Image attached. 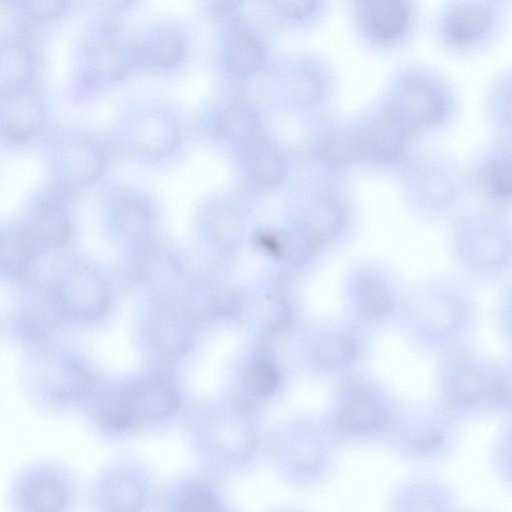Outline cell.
<instances>
[{
    "label": "cell",
    "mask_w": 512,
    "mask_h": 512,
    "mask_svg": "<svg viewBox=\"0 0 512 512\" xmlns=\"http://www.w3.org/2000/svg\"><path fill=\"white\" fill-rule=\"evenodd\" d=\"M257 312L261 324L272 332H278L286 328L291 318L288 302L277 294L264 296L260 300Z\"/></svg>",
    "instance_id": "45"
},
{
    "label": "cell",
    "mask_w": 512,
    "mask_h": 512,
    "mask_svg": "<svg viewBox=\"0 0 512 512\" xmlns=\"http://www.w3.org/2000/svg\"><path fill=\"white\" fill-rule=\"evenodd\" d=\"M19 500L26 510L57 511L66 503V491L59 480L49 476H36L24 484Z\"/></svg>",
    "instance_id": "27"
},
{
    "label": "cell",
    "mask_w": 512,
    "mask_h": 512,
    "mask_svg": "<svg viewBox=\"0 0 512 512\" xmlns=\"http://www.w3.org/2000/svg\"><path fill=\"white\" fill-rule=\"evenodd\" d=\"M128 66V57L120 47L110 42L94 46L87 58V68L91 77L106 82L123 78Z\"/></svg>",
    "instance_id": "33"
},
{
    "label": "cell",
    "mask_w": 512,
    "mask_h": 512,
    "mask_svg": "<svg viewBox=\"0 0 512 512\" xmlns=\"http://www.w3.org/2000/svg\"><path fill=\"white\" fill-rule=\"evenodd\" d=\"M488 451V466L494 480L512 493V418L502 420Z\"/></svg>",
    "instance_id": "31"
},
{
    "label": "cell",
    "mask_w": 512,
    "mask_h": 512,
    "mask_svg": "<svg viewBox=\"0 0 512 512\" xmlns=\"http://www.w3.org/2000/svg\"><path fill=\"white\" fill-rule=\"evenodd\" d=\"M43 117L41 100L26 87L3 94L1 130L9 140H29L39 130Z\"/></svg>",
    "instance_id": "15"
},
{
    "label": "cell",
    "mask_w": 512,
    "mask_h": 512,
    "mask_svg": "<svg viewBox=\"0 0 512 512\" xmlns=\"http://www.w3.org/2000/svg\"><path fill=\"white\" fill-rule=\"evenodd\" d=\"M101 6L110 12H122L131 7L134 0H99Z\"/></svg>",
    "instance_id": "50"
},
{
    "label": "cell",
    "mask_w": 512,
    "mask_h": 512,
    "mask_svg": "<svg viewBox=\"0 0 512 512\" xmlns=\"http://www.w3.org/2000/svg\"><path fill=\"white\" fill-rule=\"evenodd\" d=\"M411 135L385 111L384 116L372 126L367 140L362 143L365 153L378 161L392 163L403 155Z\"/></svg>",
    "instance_id": "23"
},
{
    "label": "cell",
    "mask_w": 512,
    "mask_h": 512,
    "mask_svg": "<svg viewBox=\"0 0 512 512\" xmlns=\"http://www.w3.org/2000/svg\"><path fill=\"white\" fill-rule=\"evenodd\" d=\"M174 509L181 511H216L219 503L213 492L205 485L193 484L184 488L174 502Z\"/></svg>",
    "instance_id": "46"
},
{
    "label": "cell",
    "mask_w": 512,
    "mask_h": 512,
    "mask_svg": "<svg viewBox=\"0 0 512 512\" xmlns=\"http://www.w3.org/2000/svg\"><path fill=\"white\" fill-rule=\"evenodd\" d=\"M98 417L102 424L116 432L126 431L139 421L131 408L125 389L101 401Z\"/></svg>",
    "instance_id": "39"
},
{
    "label": "cell",
    "mask_w": 512,
    "mask_h": 512,
    "mask_svg": "<svg viewBox=\"0 0 512 512\" xmlns=\"http://www.w3.org/2000/svg\"><path fill=\"white\" fill-rule=\"evenodd\" d=\"M188 314L200 315L203 318H224L237 314L241 307L238 293L226 286H217L206 291L200 300L197 296L188 297L184 301Z\"/></svg>",
    "instance_id": "28"
},
{
    "label": "cell",
    "mask_w": 512,
    "mask_h": 512,
    "mask_svg": "<svg viewBox=\"0 0 512 512\" xmlns=\"http://www.w3.org/2000/svg\"><path fill=\"white\" fill-rule=\"evenodd\" d=\"M19 227L38 252L62 246L71 234L65 206L59 199L51 197L33 205Z\"/></svg>",
    "instance_id": "13"
},
{
    "label": "cell",
    "mask_w": 512,
    "mask_h": 512,
    "mask_svg": "<svg viewBox=\"0 0 512 512\" xmlns=\"http://www.w3.org/2000/svg\"><path fill=\"white\" fill-rule=\"evenodd\" d=\"M482 112L495 136L512 138V64L503 66L488 80Z\"/></svg>",
    "instance_id": "18"
},
{
    "label": "cell",
    "mask_w": 512,
    "mask_h": 512,
    "mask_svg": "<svg viewBox=\"0 0 512 512\" xmlns=\"http://www.w3.org/2000/svg\"><path fill=\"white\" fill-rule=\"evenodd\" d=\"M344 223V212L331 201H320L303 213L302 224L311 239L324 240L339 232Z\"/></svg>",
    "instance_id": "34"
},
{
    "label": "cell",
    "mask_w": 512,
    "mask_h": 512,
    "mask_svg": "<svg viewBox=\"0 0 512 512\" xmlns=\"http://www.w3.org/2000/svg\"><path fill=\"white\" fill-rule=\"evenodd\" d=\"M189 316L184 304L159 309L152 322V339L160 351L171 356L187 351L191 337Z\"/></svg>",
    "instance_id": "21"
},
{
    "label": "cell",
    "mask_w": 512,
    "mask_h": 512,
    "mask_svg": "<svg viewBox=\"0 0 512 512\" xmlns=\"http://www.w3.org/2000/svg\"><path fill=\"white\" fill-rule=\"evenodd\" d=\"M242 381L246 390L253 395L268 396L277 390L280 376L272 364L257 361L245 368Z\"/></svg>",
    "instance_id": "43"
},
{
    "label": "cell",
    "mask_w": 512,
    "mask_h": 512,
    "mask_svg": "<svg viewBox=\"0 0 512 512\" xmlns=\"http://www.w3.org/2000/svg\"><path fill=\"white\" fill-rule=\"evenodd\" d=\"M346 423L354 430L370 432L380 428L386 421L383 409L373 400L356 398L345 408Z\"/></svg>",
    "instance_id": "42"
},
{
    "label": "cell",
    "mask_w": 512,
    "mask_h": 512,
    "mask_svg": "<svg viewBox=\"0 0 512 512\" xmlns=\"http://www.w3.org/2000/svg\"><path fill=\"white\" fill-rule=\"evenodd\" d=\"M215 128L224 139L247 144L255 138L258 119L250 107L235 103L219 112L215 119Z\"/></svg>",
    "instance_id": "30"
},
{
    "label": "cell",
    "mask_w": 512,
    "mask_h": 512,
    "mask_svg": "<svg viewBox=\"0 0 512 512\" xmlns=\"http://www.w3.org/2000/svg\"><path fill=\"white\" fill-rule=\"evenodd\" d=\"M490 413L502 420L512 418V350L494 358Z\"/></svg>",
    "instance_id": "35"
},
{
    "label": "cell",
    "mask_w": 512,
    "mask_h": 512,
    "mask_svg": "<svg viewBox=\"0 0 512 512\" xmlns=\"http://www.w3.org/2000/svg\"><path fill=\"white\" fill-rule=\"evenodd\" d=\"M58 318L62 317L49 287L37 294L24 308L21 325L27 336L40 340L51 332Z\"/></svg>",
    "instance_id": "29"
},
{
    "label": "cell",
    "mask_w": 512,
    "mask_h": 512,
    "mask_svg": "<svg viewBox=\"0 0 512 512\" xmlns=\"http://www.w3.org/2000/svg\"><path fill=\"white\" fill-rule=\"evenodd\" d=\"M274 67L284 94L293 106L311 108L322 99L328 67L315 56L291 55Z\"/></svg>",
    "instance_id": "12"
},
{
    "label": "cell",
    "mask_w": 512,
    "mask_h": 512,
    "mask_svg": "<svg viewBox=\"0 0 512 512\" xmlns=\"http://www.w3.org/2000/svg\"><path fill=\"white\" fill-rule=\"evenodd\" d=\"M125 392L138 420L167 418L178 406V396L174 387L162 378L147 379L125 388Z\"/></svg>",
    "instance_id": "19"
},
{
    "label": "cell",
    "mask_w": 512,
    "mask_h": 512,
    "mask_svg": "<svg viewBox=\"0 0 512 512\" xmlns=\"http://www.w3.org/2000/svg\"><path fill=\"white\" fill-rule=\"evenodd\" d=\"M56 153V164L66 185H86L103 174L105 153L93 140L72 137L61 141Z\"/></svg>",
    "instance_id": "14"
},
{
    "label": "cell",
    "mask_w": 512,
    "mask_h": 512,
    "mask_svg": "<svg viewBox=\"0 0 512 512\" xmlns=\"http://www.w3.org/2000/svg\"><path fill=\"white\" fill-rule=\"evenodd\" d=\"M245 145V165L255 183L263 187H274L283 182L286 165L271 144L254 138Z\"/></svg>",
    "instance_id": "24"
},
{
    "label": "cell",
    "mask_w": 512,
    "mask_h": 512,
    "mask_svg": "<svg viewBox=\"0 0 512 512\" xmlns=\"http://www.w3.org/2000/svg\"><path fill=\"white\" fill-rule=\"evenodd\" d=\"M183 40L173 32H162L135 48L132 58L155 69H170L184 56Z\"/></svg>",
    "instance_id": "26"
},
{
    "label": "cell",
    "mask_w": 512,
    "mask_h": 512,
    "mask_svg": "<svg viewBox=\"0 0 512 512\" xmlns=\"http://www.w3.org/2000/svg\"><path fill=\"white\" fill-rule=\"evenodd\" d=\"M468 195L477 203L512 210V138L495 136L464 164Z\"/></svg>",
    "instance_id": "8"
},
{
    "label": "cell",
    "mask_w": 512,
    "mask_h": 512,
    "mask_svg": "<svg viewBox=\"0 0 512 512\" xmlns=\"http://www.w3.org/2000/svg\"><path fill=\"white\" fill-rule=\"evenodd\" d=\"M494 358L474 340L437 357L435 403L462 425L491 416Z\"/></svg>",
    "instance_id": "5"
},
{
    "label": "cell",
    "mask_w": 512,
    "mask_h": 512,
    "mask_svg": "<svg viewBox=\"0 0 512 512\" xmlns=\"http://www.w3.org/2000/svg\"><path fill=\"white\" fill-rule=\"evenodd\" d=\"M111 222L115 233L125 242L139 247L147 242L152 223L149 205L135 195H120L111 205Z\"/></svg>",
    "instance_id": "20"
},
{
    "label": "cell",
    "mask_w": 512,
    "mask_h": 512,
    "mask_svg": "<svg viewBox=\"0 0 512 512\" xmlns=\"http://www.w3.org/2000/svg\"><path fill=\"white\" fill-rule=\"evenodd\" d=\"M247 0H211V13L218 18H232Z\"/></svg>",
    "instance_id": "49"
},
{
    "label": "cell",
    "mask_w": 512,
    "mask_h": 512,
    "mask_svg": "<svg viewBox=\"0 0 512 512\" xmlns=\"http://www.w3.org/2000/svg\"><path fill=\"white\" fill-rule=\"evenodd\" d=\"M357 297L362 308L373 315L388 314L394 307L387 285L373 276H364L358 281Z\"/></svg>",
    "instance_id": "41"
},
{
    "label": "cell",
    "mask_w": 512,
    "mask_h": 512,
    "mask_svg": "<svg viewBox=\"0 0 512 512\" xmlns=\"http://www.w3.org/2000/svg\"><path fill=\"white\" fill-rule=\"evenodd\" d=\"M128 143L137 152L149 157L170 154L179 141L175 122L159 113H146L135 117L128 126Z\"/></svg>",
    "instance_id": "16"
},
{
    "label": "cell",
    "mask_w": 512,
    "mask_h": 512,
    "mask_svg": "<svg viewBox=\"0 0 512 512\" xmlns=\"http://www.w3.org/2000/svg\"><path fill=\"white\" fill-rule=\"evenodd\" d=\"M362 39L375 48L394 50L407 45L420 21L418 0H349Z\"/></svg>",
    "instance_id": "7"
},
{
    "label": "cell",
    "mask_w": 512,
    "mask_h": 512,
    "mask_svg": "<svg viewBox=\"0 0 512 512\" xmlns=\"http://www.w3.org/2000/svg\"><path fill=\"white\" fill-rule=\"evenodd\" d=\"M460 110L456 83L438 67L411 61L395 74L386 111L412 135L446 131Z\"/></svg>",
    "instance_id": "3"
},
{
    "label": "cell",
    "mask_w": 512,
    "mask_h": 512,
    "mask_svg": "<svg viewBox=\"0 0 512 512\" xmlns=\"http://www.w3.org/2000/svg\"><path fill=\"white\" fill-rule=\"evenodd\" d=\"M50 288L62 318L95 320L110 305L111 295L105 279L94 269L85 266L66 272Z\"/></svg>",
    "instance_id": "10"
},
{
    "label": "cell",
    "mask_w": 512,
    "mask_h": 512,
    "mask_svg": "<svg viewBox=\"0 0 512 512\" xmlns=\"http://www.w3.org/2000/svg\"><path fill=\"white\" fill-rule=\"evenodd\" d=\"M266 13L278 24L305 28L323 15L328 0H260Z\"/></svg>",
    "instance_id": "25"
},
{
    "label": "cell",
    "mask_w": 512,
    "mask_h": 512,
    "mask_svg": "<svg viewBox=\"0 0 512 512\" xmlns=\"http://www.w3.org/2000/svg\"><path fill=\"white\" fill-rule=\"evenodd\" d=\"M25 3L31 19L37 21L53 20L67 7V0H28Z\"/></svg>",
    "instance_id": "48"
},
{
    "label": "cell",
    "mask_w": 512,
    "mask_h": 512,
    "mask_svg": "<svg viewBox=\"0 0 512 512\" xmlns=\"http://www.w3.org/2000/svg\"><path fill=\"white\" fill-rule=\"evenodd\" d=\"M211 234L215 241L224 247L235 243L240 232V220L231 211H221L211 222Z\"/></svg>",
    "instance_id": "47"
},
{
    "label": "cell",
    "mask_w": 512,
    "mask_h": 512,
    "mask_svg": "<svg viewBox=\"0 0 512 512\" xmlns=\"http://www.w3.org/2000/svg\"><path fill=\"white\" fill-rule=\"evenodd\" d=\"M38 251L18 226L1 235L0 265L10 275L23 273L31 264Z\"/></svg>",
    "instance_id": "32"
},
{
    "label": "cell",
    "mask_w": 512,
    "mask_h": 512,
    "mask_svg": "<svg viewBox=\"0 0 512 512\" xmlns=\"http://www.w3.org/2000/svg\"><path fill=\"white\" fill-rule=\"evenodd\" d=\"M319 153L328 165L342 167L357 160L365 151L362 141L356 137L336 134L323 141Z\"/></svg>",
    "instance_id": "40"
},
{
    "label": "cell",
    "mask_w": 512,
    "mask_h": 512,
    "mask_svg": "<svg viewBox=\"0 0 512 512\" xmlns=\"http://www.w3.org/2000/svg\"><path fill=\"white\" fill-rule=\"evenodd\" d=\"M356 347L354 341L344 335L332 334L323 337L315 346V360L323 368H343L354 359Z\"/></svg>",
    "instance_id": "37"
},
{
    "label": "cell",
    "mask_w": 512,
    "mask_h": 512,
    "mask_svg": "<svg viewBox=\"0 0 512 512\" xmlns=\"http://www.w3.org/2000/svg\"><path fill=\"white\" fill-rule=\"evenodd\" d=\"M412 317L419 344L436 357L473 340L480 307L472 283L457 273L431 278L417 294Z\"/></svg>",
    "instance_id": "2"
},
{
    "label": "cell",
    "mask_w": 512,
    "mask_h": 512,
    "mask_svg": "<svg viewBox=\"0 0 512 512\" xmlns=\"http://www.w3.org/2000/svg\"><path fill=\"white\" fill-rule=\"evenodd\" d=\"M32 70L28 52L15 44L1 51V87L3 94L26 87Z\"/></svg>",
    "instance_id": "36"
},
{
    "label": "cell",
    "mask_w": 512,
    "mask_h": 512,
    "mask_svg": "<svg viewBox=\"0 0 512 512\" xmlns=\"http://www.w3.org/2000/svg\"><path fill=\"white\" fill-rule=\"evenodd\" d=\"M446 222V252L458 275L472 284L512 278V210L463 205Z\"/></svg>",
    "instance_id": "1"
},
{
    "label": "cell",
    "mask_w": 512,
    "mask_h": 512,
    "mask_svg": "<svg viewBox=\"0 0 512 512\" xmlns=\"http://www.w3.org/2000/svg\"><path fill=\"white\" fill-rule=\"evenodd\" d=\"M408 189L423 215L447 221L468 195L464 164L446 151L426 152L410 168Z\"/></svg>",
    "instance_id": "6"
},
{
    "label": "cell",
    "mask_w": 512,
    "mask_h": 512,
    "mask_svg": "<svg viewBox=\"0 0 512 512\" xmlns=\"http://www.w3.org/2000/svg\"><path fill=\"white\" fill-rule=\"evenodd\" d=\"M43 378L48 392L58 399H76L89 390L90 380L86 371L71 357L48 359Z\"/></svg>",
    "instance_id": "22"
},
{
    "label": "cell",
    "mask_w": 512,
    "mask_h": 512,
    "mask_svg": "<svg viewBox=\"0 0 512 512\" xmlns=\"http://www.w3.org/2000/svg\"><path fill=\"white\" fill-rule=\"evenodd\" d=\"M220 62L229 76L238 80L252 78L268 65L266 39L251 23L233 18L221 39Z\"/></svg>",
    "instance_id": "11"
},
{
    "label": "cell",
    "mask_w": 512,
    "mask_h": 512,
    "mask_svg": "<svg viewBox=\"0 0 512 512\" xmlns=\"http://www.w3.org/2000/svg\"><path fill=\"white\" fill-rule=\"evenodd\" d=\"M104 502L111 510L134 511L144 503L141 485L133 478L118 476L111 479L104 488Z\"/></svg>",
    "instance_id": "38"
},
{
    "label": "cell",
    "mask_w": 512,
    "mask_h": 512,
    "mask_svg": "<svg viewBox=\"0 0 512 512\" xmlns=\"http://www.w3.org/2000/svg\"><path fill=\"white\" fill-rule=\"evenodd\" d=\"M511 4L506 0H442L431 21L436 48L456 60H471L504 38Z\"/></svg>",
    "instance_id": "4"
},
{
    "label": "cell",
    "mask_w": 512,
    "mask_h": 512,
    "mask_svg": "<svg viewBox=\"0 0 512 512\" xmlns=\"http://www.w3.org/2000/svg\"><path fill=\"white\" fill-rule=\"evenodd\" d=\"M495 329L507 350H512V278L500 284L494 308Z\"/></svg>",
    "instance_id": "44"
},
{
    "label": "cell",
    "mask_w": 512,
    "mask_h": 512,
    "mask_svg": "<svg viewBox=\"0 0 512 512\" xmlns=\"http://www.w3.org/2000/svg\"><path fill=\"white\" fill-rule=\"evenodd\" d=\"M507 2H509L510 4H512V0H506Z\"/></svg>",
    "instance_id": "51"
},
{
    "label": "cell",
    "mask_w": 512,
    "mask_h": 512,
    "mask_svg": "<svg viewBox=\"0 0 512 512\" xmlns=\"http://www.w3.org/2000/svg\"><path fill=\"white\" fill-rule=\"evenodd\" d=\"M462 426L435 403L406 428V451L411 457L421 461L445 463L460 448Z\"/></svg>",
    "instance_id": "9"
},
{
    "label": "cell",
    "mask_w": 512,
    "mask_h": 512,
    "mask_svg": "<svg viewBox=\"0 0 512 512\" xmlns=\"http://www.w3.org/2000/svg\"><path fill=\"white\" fill-rule=\"evenodd\" d=\"M406 510L427 512H454L463 509L458 489L445 477L426 476L406 487L403 496Z\"/></svg>",
    "instance_id": "17"
}]
</instances>
